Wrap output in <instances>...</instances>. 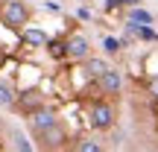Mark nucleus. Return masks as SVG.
I'll return each instance as SVG.
<instances>
[{
  "instance_id": "5",
  "label": "nucleus",
  "mask_w": 158,
  "mask_h": 152,
  "mask_svg": "<svg viewBox=\"0 0 158 152\" xmlns=\"http://www.w3.org/2000/svg\"><path fill=\"white\" fill-rule=\"evenodd\" d=\"M97 85H100V91H102V94H117V91H120V85H123V73H120L117 68H108L106 73L97 79Z\"/></svg>"
},
{
  "instance_id": "14",
  "label": "nucleus",
  "mask_w": 158,
  "mask_h": 152,
  "mask_svg": "<svg viewBox=\"0 0 158 152\" xmlns=\"http://www.w3.org/2000/svg\"><path fill=\"white\" fill-rule=\"evenodd\" d=\"M76 15H79V18H82V21H88V18H91V12H88V9H85V6H82V9H79V12H76Z\"/></svg>"
},
{
  "instance_id": "3",
  "label": "nucleus",
  "mask_w": 158,
  "mask_h": 152,
  "mask_svg": "<svg viewBox=\"0 0 158 152\" xmlns=\"http://www.w3.org/2000/svg\"><path fill=\"white\" fill-rule=\"evenodd\" d=\"M88 53H91V41L85 38V35H68V41H64V56H70V59H88Z\"/></svg>"
},
{
  "instance_id": "11",
  "label": "nucleus",
  "mask_w": 158,
  "mask_h": 152,
  "mask_svg": "<svg viewBox=\"0 0 158 152\" xmlns=\"http://www.w3.org/2000/svg\"><path fill=\"white\" fill-rule=\"evenodd\" d=\"M120 47H123V41H120V38H114V35H106V38H102V50H106L108 56H111V53H117Z\"/></svg>"
},
{
  "instance_id": "8",
  "label": "nucleus",
  "mask_w": 158,
  "mask_h": 152,
  "mask_svg": "<svg viewBox=\"0 0 158 152\" xmlns=\"http://www.w3.org/2000/svg\"><path fill=\"white\" fill-rule=\"evenodd\" d=\"M108 68H111V64H108L106 59H97V56H94V59H88V62H85L82 70H85V76H88V79H100Z\"/></svg>"
},
{
  "instance_id": "1",
  "label": "nucleus",
  "mask_w": 158,
  "mask_h": 152,
  "mask_svg": "<svg viewBox=\"0 0 158 152\" xmlns=\"http://www.w3.org/2000/svg\"><path fill=\"white\" fill-rule=\"evenodd\" d=\"M0 21L6 29H23V23L29 21V9L21 0H3L0 3Z\"/></svg>"
},
{
  "instance_id": "9",
  "label": "nucleus",
  "mask_w": 158,
  "mask_h": 152,
  "mask_svg": "<svg viewBox=\"0 0 158 152\" xmlns=\"http://www.w3.org/2000/svg\"><path fill=\"white\" fill-rule=\"evenodd\" d=\"M152 12H147V9H141V6H132V12H129V23H138V27H152Z\"/></svg>"
},
{
  "instance_id": "10",
  "label": "nucleus",
  "mask_w": 158,
  "mask_h": 152,
  "mask_svg": "<svg viewBox=\"0 0 158 152\" xmlns=\"http://www.w3.org/2000/svg\"><path fill=\"white\" fill-rule=\"evenodd\" d=\"M12 102H15V88L9 82H0V108L12 105Z\"/></svg>"
},
{
  "instance_id": "2",
  "label": "nucleus",
  "mask_w": 158,
  "mask_h": 152,
  "mask_svg": "<svg viewBox=\"0 0 158 152\" xmlns=\"http://www.w3.org/2000/svg\"><path fill=\"white\" fill-rule=\"evenodd\" d=\"M111 123H114V108L108 102H94L88 108V126L91 129L106 132V129H111Z\"/></svg>"
},
{
  "instance_id": "12",
  "label": "nucleus",
  "mask_w": 158,
  "mask_h": 152,
  "mask_svg": "<svg viewBox=\"0 0 158 152\" xmlns=\"http://www.w3.org/2000/svg\"><path fill=\"white\" fill-rule=\"evenodd\" d=\"M76 152H102V146L97 141H91V138H85V141L76 143Z\"/></svg>"
},
{
  "instance_id": "4",
  "label": "nucleus",
  "mask_w": 158,
  "mask_h": 152,
  "mask_svg": "<svg viewBox=\"0 0 158 152\" xmlns=\"http://www.w3.org/2000/svg\"><path fill=\"white\" fill-rule=\"evenodd\" d=\"M59 120H56V114L50 111V108H38V111H32L29 114V126H32V132H35V138L41 135V132H47V129H53Z\"/></svg>"
},
{
  "instance_id": "6",
  "label": "nucleus",
  "mask_w": 158,
  "mask_h": 152,
  "mask_svg": "<svg viewBox=\"0 0 158 152\" xmlns=\"http://www.w3.org/2000/svg\"><path fill=\"white\" fill-rule=\"evenodd\" d=\"M64 138H68V135H64V129L56 123L53 129H47V132H41V135H38V143H41L44 149H59V146L64 143Z\"/></svg>"
},
{
  "instance_id": "7",
  "label": "nucleus",
  "mask_w": 158,
  "mask_h": 152,
  "mask_svg": "<svg viewBox=\"0 0 158 152\" xmlns=\"http://www.w3.org/2000/svg\"><path fill=\"white\" fill-rule=\"evenodd\" d=\"M21 41L29 47H44L47 41H50V35L44 32V29H32V27H23L21 29Z\"/></svg>"
},
{
  "instance_id": "13",
  "label": "nucleus",
  "mask_w": 158,
  "mask_h": 152,
  "mask_svg": "<svg viewBox=\"0 0 158 152\" xmlns=\"http://www.w3.org/2000/svg\"><path fill=\"white\" fill-rule=\"evenodd\" d=\"M149 94L158 97V79H152V82H149Z\"/></svg>"
},
{
  "instance_id": "15",
  "label": "nucleus",
  "mask_w": 158,
  "mask_h": 152,
  "mask_svg": "<svg viewBox=\"0 0 158 152\" xmlns=\"http://www.w3.org/2000/svg\"><path fill=\"white\" fill-rule=\"evenodd\" d=\"M126 6H138V0H126Z\"/></svg>"
}]
</instances>
